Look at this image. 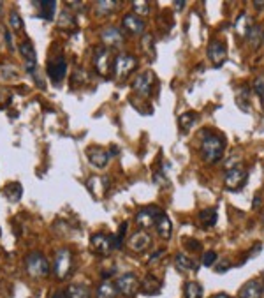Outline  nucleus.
I'll use <instances>...</instances> for the list:
<instances>
[{"mask_svg":"<svg viewBox=\"0 0 264 298\" xmlns=\"http://www.w3.org/2000/svg\"><path fill=\"white\" fill-rule=\"evenodd\" d=\"M117 296H118L117 284L111 283V281H102L99 284L97 291H95V298H117Z\"/></svg>","mask_w":264,"mask_h":298,"instance_id":"nucleus-22","label":"nucleus"},{"mask_svg":"<svg viewBox=\"0 0 264 298\" xmlns=\"http://www.w3.org/2000/svg\"><path fill=\"white\" fill-rule=\"evenodd\" d=\"M197 217H199V222H201L203 228H213L218 219L217 208H203Z\"/></svg>","mask_w":264,"mask_h":298,"instance_id":"nucleus-23","label":"nucleus"},{"mask_svg":"<svg viewBox=\"0 0 264 298\" xmlns=\"http://www.w3.org/2000/svg\"><path fill=\"white\" fill-rule=\"evenodd\" d=\"M90 245L95 254L99 256H109L113 251V235H104V233H94L90 238Z\"/></svg>","mask_w":264,"mask_h":298,"instance_id":"nucleus-9","label":"nucleus"},{"mask_svg":"<svg viewBox=\"0 0 264 298\" xmlns=\"http://www.w3.org/2000/svg\"><path fill=\"white\" fill-rule=\"evenodd\" d=\"M153 81H155V74L151 73V71H145V73L139 74V76L136 78V81L132 83V90H134L139 97H146V95H150L151 92Z\"/></svg>","mask_w":264,"mask_h":298,"instance_id":"nucleus-10","label":"nucleus"},{"mask_svg":"<svg viewBox=\"0 0 264 298\" xmlns=\"http://www.w3.org/2000/svg\"><path fill=\"white\" fill-rule=\"evenodd\" d=\"M176 265H178V268L183 270V272H195V270H197V263H195L194 260H190V258L183 252L176 254Z\"/></svg>","mask_w":264,"mask_h":298,"instance_id":"nucleus-29","label":"nucleus"},{"mask_svg":"<svg viewBox=\"0 0 264 298\" xmlns=\"http://www.w3.org/2000/svg\"><path fill=\"white\" fill-rule=\"evenodd\" d=\"M261 203H262V196H261V194H255V198H254V203H252V206H254V208L257 210L259 206H261Z\"/></svg>","mask_w":264,"mask_h":298,"instance_id":"nucleus-43","label":"nucleus"},{"mask_svg":"<svg viewBox=\"0 0 264 298\" xmlns=\"http://www.w3.org/2000/svg\"><path fill=\"white\" fill-rule=\"evenodd\" d=\"M73 270V252L69 249H58L53 260V273L58 281L67 279Z\"/></svg>","mask_w":264,"mask_h":298,"instance_id":"nucleus-4","label":"nucleus"},{"mask_svg":"<svg viewBox=\"0 0 264 298\" xmlns=\"http://www.w3.org/2000/svg\"><path fill=\"white\" fill-rule=\"evenodd\" d=\"M264 296V281L252 279L239 289V298H262Z\"/></svg>","mask_w":264,"mask_h":298,"instance_id":"nucleus-14","label":"nucleus"},{"mask_svg":"<svg viewBox=\"0 0 264 298\" xmlns=\"http://www.w3.org/2000/svg\"><path fill=\"white\" fill-rule=\"evenodd\" d=\"M208 58H210L215 67H222L227 58V46L224 42L217 41V39L211 41L208 45Z\"/></svg>","mask_w":264,"mask_h":298,"instance_id":"nucleus-11","label":"nucleus"},{"mask_svg":"<svg viewBox=\"0 0 264 298\" xmlns=\"http://www.w3.org/2000/svg\"><path fill=\"white\" fill-rule=\"evenodd\" d=\"M4 34H6V42H7V46H9V48H13V41H11V34H9V32H4Z\"/></svg>","mask_w":264,"mask_h":298,"instance_id":"nucleus-46","label":"nucleus"},{"mask_svg":"<svg viewBox=\"0 0 264 298\" xmlns=\"http://www.w3.org/2000/svg\"><path fill=\"white\" fill-rule=\"evenodd\" d=\"M262 228H264V216H262Z\"/></svg>","mask_w":264,"mask_h":298,"instance_id":"nucleus-51","label":"nucleus"},{"mask_svg":"<svg viewBox=\"0 0 264 298\" xmlns=\"http://www.w3.org/2000/svg\"><path fill=\"white\" fill-rule=\"evenodd\" d=\"M185 298H203V288L201 284L189 281L185 284Z\"/></svg>","mask_w":264,"mask_h":298,"instance_id":"nucleus-34","label":"nucleus"},{"mask_svg":"<svg viewBox=\"0 0 264 298\" xmlns=\"http://www.w3.org/2000/svg\"><path fill=\"white\" fill-rule=\"evenodd\" d=\"M262 42H264V32H262Z\"/></svg>","mask_w":264,"mask_h":298,"instance_id":"nucleus-52","label":"nucleus"},{"mask_svg":"<svg viewBox=\"0 0 264 298\" xmlns=\"http://www.w3.org/2000/svg\"><path fill=\"white\" fill-rule=\"evenodd\" d=\"M118 2H111V0H101V2L95 4V13L99 16H106V14H111L115 9H117Z\"/></svg>","mask_w":264,"mask_h":298,"instance_id":"nucleus-32","label":"nucleus"},{"mask_svg":"<svg viewBox=\"0 0 264 298\" xmlns=\"http://www.w3.org/2000/svg\"><path fill=\"white\" fill-rule=\"evenodd\" d=\"M150 245H151V237L148 235L146 231H143V229L136 231L134 235L129 238V249L134 252H145Z\"/></svg>","mask_w":264,"mask_h":298,"instance_id":"nucleus-15","label":"nucleus"},{"mask_svg":"<svg viewBox=\"0 0 264 298\" xmlns=\"http://www.w3.org/2000/svg\"><path fill=\"white\" fill-rule=\"evenodd\" d=\"M19 53H21L23 60H25V69L27 73L34 74L35 69H37V55H35L34 45L30 41H23L19 45Z\"/></svg>","mask_w":264,"mask_h":298,"instance_id":"nucleus-12","label":"nucleus"},{"mask_svg":"<svg viewBox=\"0 0 264 298\" xmlns=\"http://www.w3.org/2000/svg\"><path fill=\"white\" fill-rule=\"evenodd\" d=\"M86 187L90 189V193L94 194V196H104L107 187H109V182H107V178L92 177L90 180L86 182Z\"/></svg>","mask_w":264,"mask_h":298,"instance_id":"nucleus-21","label":"nucleus"},{"mask_svg":"<svg viewBox=\"0 0 264 298\" xmlns=\"http://www.w3.org/2000/svg\"><path fill=\"white\" fill-rule=\"evenodd\" d=\"M217 252L215 251H206L205 256H203V265L205 267H213L215 263H217Z\"/></svg>","mask_w":264,"mask_h":298,"instance_id":"nucleus-40","label":"nucleus"},{"mask_svg":"<svg viewBox=\"0 0 264 298\" xmlns=\"http://www.w3.org/2000/svg\"><path fill=\"white\" fill-rule=\"evenodd\" d=\"M195 122H197V113H194V111H187V113L180 115V118H178L180 129H182L183 133H189L192 127H194Z\"/></svg>","mask_w":264,"mask_h":298,"instance_id":"nucleus-28","label":"nucleus"},{"mask_svg":"<svg viewBox=\"0 0 264 298\" xmlns=\"http://www.w3.org/2000/svg\"><path fill=\"white\" fill-rule=\"evenodd\" d=\"M86 157L94 168H106L107 161H109V154L104 148H101V146H88Z\"/></svg>","mask_w":264,"mask_h":298,"instance_id":"nucleus-16","label":"nucleus"},{"mask_svg":"<svg viewBox=\"0 0 264 298\" xmlns=\"http://www.w3.org/2000/svg\"><path fill=\"white\" fill-rule=\"evenodd\" d=\"M254 6L257 7V9H264V2H254Z\"/></svg>","mask_w":264,"mask_h":298,"instance_id":"nucleus-50","label":"nucleus"},{"mask_svg":"<svg viewBox=\"0 0 264 298\" xmlns=\"http://www.w3.org/2000/svg\"><path fill=\"white\" fill-rule=\"evenodd\" d=\"M247 180H249V172L243 166H234L227 169L224 177V187L227 190H239L247 185Z\"/></svg>","mask_w":264,"mask_h":298,"instance_id":"nucleus-5","label":"nucleus"},{"mask_svg":"<svg viewBox=\"0 0 264 298\" xmlns=\"http://www.w3.org/2000/svg\"><path fill=\"white\" fill-rule=\"evenodd\" d=\"M250 25H249V18H247L245 13H241L236 18V23H234V30L239 37H247V32H249Z\"/></svg>","mask_w":264,"mask_h":298,"instance_id":"nucleus-31","label":"nucleus"},{"mask_svg":"<svg viewBox=\"0 0 264 298\" xmlns=\"http://www.w3.org/2000/svg\"><path fill=\"white\" fill-rule=\"evenodd\" d=\"M57 25H58V29H62V30H73V29H76L74 14L71 13L69 9H63L62 13H60V16H58Z\"/></svg>","mask_w":264,"mask_h":298,"instance_id":"nucleus-26","label":"nucleus"},{"mask_svg":"<svg viewBox=\"0 0 264 298\" xmlns=\"http://www.w3.org/2000/svg\"><path fill=\"white\" fill-rule=\"evenodd\" d=\"M174 7H176V9H182V7H185V2L178 0V2H174Z\"/></svg>","mask_w":264,"mask_h":298,"instance_id":"nucleus-47","label":"nucleus"},{"mask_svg":"<svg viewBox=\"0 0 264 298\" xmlns=\"http://www.w3.org/2000/svg\"><path fill=\"white\" fill-rule=\"evenodd\" d=\"M139 288H141V291L145 293V295H157V293L161 291V288H162V283L155 275L148 273L145 279L139 283Z\"/></svg>","mask_w":264,"mask_h":298,"instance_id":"nucleus-19","label":"nucleus"},{"mask_svg":"<svg viewBox=\"0 0 264 298\" xmlns=\"http://www.w3.org/2000/svg\"><path fill=\"white\" fill-rule=\"evenodd\" d=\"M153 184H157L159 187H167V185H169V182L166 180V173L161 172V169H159V172H155L153 173Z\"/></svg>","mask_w":264,"mask_h":298,"instance_id":"nucleus-41","label":"nucleus"},{"mask_svg":"<svg viewBox=\"0 0 264 298\" xmlns=\"http://www.w3.org/2000/svg\"><path fill=\"white\" fill-rule=\"evenodd\" d=\"M122 25L127 32H130V34H134V35H141L143 32H145V27H146L145 22H143V19L139 18V16H136V14H125L123 16Z\"/></svg>","mask_w":264,"mask_h":298,"instance_id":"nucleus-17","label":"nucleus"},{"mask_svg":"<svg viewBox=\"0 0 264 298\" xmlns=\"http://www.w3.org/2000/svg\"><path fill=\"white\" fill-rule=\"evenodd\" d=\"M117 289L120 295H123L125 298H134L139 291V279L134 275V273H123L117 279Z\"/></svg>","mask_w":264,"mask_h":298,"instance_id":"nucleus-7","label":"nucleus"},{"mask_svg":"<svg viewBox=\"0 0 264 298\" xmlns=\"http://www.w3.org/2000/svg\"><path fill=\"white\" fill-rule=\"evenodd\" d=\"M39 7H41V16L44 19H53L57 14V2L53 0H42L39 2Z\"/></svg>","mask_w":264,"mask_h":298,"instance_id":"nucleus-30","label":"nucleus"},{"mask_svg":"<svg viewBox=\"0 0 264 298\" xmlns=\"http://www.w3.org/2000/svg\"><path fill=\"white\" fill-rule=\"evenodd\" d=\"M109 150H111V152H109V157H111V156H117V154H118V146H111Z\"/></svg>","mask_w":264,"mask_h":298,"instance_id":"nucleus-48","label":"nucleus"},{"mask_svg":"<svg viewBox=\"0 0 264 298\" xmlns=\"http://www.w3.org/2000/svg\"><path fill=\"white\" fill-rule=\"evenodd\" d=\"M164 252H166V249H159V251H157V252H155V254H153V256H151V258H150V265H151V263H153V261H157V260H159V258H161Z\"/></svg>","mask_w":264,"mask_h":298,"instance_id":"nucleus-44","label":"nucleus"},{"mask_svg":"<svg viewBox=\"0 0 264 298\" xmlns=\"http://www.w3.org/2000/svg\"><path fill=\"white\" fill-rule=\"evenodd\" d=\"M138 67V60L129 53H122L115 57V66H113V76L117 79H125L129 78Z\"/></svg>","mask_w":264,"mask_h":298,"instance_id":"nucleus-6","label":"nucleus"},{"mask_svg":"<svg viewBox=\"0 0 264 298\" xmlns=\"http://www.w3.org/2000/svg\"><path fill=\"white\" fill-rule=\"evenodd\" d=\"M254 92L259 95V99H261V102L264 106V74L254 79Z\"/></svg>","mask_w":264,"mask_h":298,"instance_id":"nucleus-38","label":"nucleus"},{"mask_svg":"<svg viewBox=\"0 0 264 298\" xmlns=\"http://www.w3.org/2000/svg\"><path fill=\"white\" fill-rule=\"evenodd\" d=\"M4 194H6V198L9 201H13V203H18V201L21 200V194H23L21 184H18V182H13V184L6 185V189H4Z\"/></svg>","mask_w":264,"mask_h":298,"instance_id":"nucleus-27","label":"nucleus"},{"mask_svg":"<svg viewBox=\"0 0 264 298\" xmlns=\"http://www.w3.org/2000/svg\"><path fill=\"white\" fill-rule=\"evenodd\" d=\"M185 247L189 249V251H197V249H201V244H199L197 240H190L189 238V240L185 242Z\"/></svg>","mask_w":264,"mask_h":298,"instance_id":"nucleus-42","label":"nucleus"},{"mask_svg":"<svg viewBox=\"0 0 264 298\" xmlns=\"http://www.w3.org/2000/svg\"><path fill=\"white\" fill-rule=\"evenodd\" d=\"M51 298H67L65 291H55L53 295H51Z\"/></svg>","mask_w":264,"mask_h":298,"instance_id":"nucleus-45","label":"nucleus"},{"mask_svg":"<svg viewBox=\"0 0 264 298\" xmlns=\"http://www.w3.org/2000/svg\"><path fill=\"white\" fill-rule=\"evenodd\" d=\"M213 298H233V296L226 295V293H217V295H213Z\"/></svg>","mask_w":264,"mask_h":298,"instance_id":"nucleus-49","label":"nucleus"},{"mask_svg":"<svg viewBox=\"0 0 264 298\" xmlns=\"http://www.w3.org/2000/svg\"><path fill=\"white\" fill-rule=\"evenodd\" d=\"M262 29L261 25H250L249 32H247V41H249V45L254 48V50H257L259 46H261V41H262Z\"/></svg>","mask_w":264,"mask_h":298,"instance_id":"nucleus-25","label":"nucleus"},{"mask_svg":"<svg viewBox=\"0 0 264 298\" xmlns=\"http://www.w3.org/2000/svg\"><path fill=\"white\" fill-rule=\"evenodd\" d=\"M25 268L32 279H42V277L50 275V263L39 251H34L27 256Z\"/></svg>","mask_w":264,"mask_h":298,"instance_id":"nucleus-2","label":"nucleus"},{"mask_svg":"<svg viewBox=\"0 0 264 298\" xmlns=\"http://www.w3.org/2000/svg\"><path fill=\"white\" fill-rule=\"evenodd\" d=\"M113 66L115 58L109 48H97L94 55V67L102 78H111L113 76Z\"/></svg>","mask_w":264,"mask_h":298,"instance_id":"nucleus-3","label":"nucleus"},{"mask_svg":"<svg viewBox=\"0 0 264 298\" xmlns=\"http://www.w3.org/2000/svg\"><path fill=\"white\" fill-rule=\"evenodd\" d=\"M226 150V141L222 136L213 134L210 131H203V141H201V157L208 164H215L224 157Z\"/></svg>","mask_w":264,"mask_h":298,"instance_id":"nucleus-1","label":"nucleus"},{"mask_svg":"<svg viewBox=\"0 0 264 298\" xmlns=\"http://www.w3.org/2000/svg\"><path fill=\"white\" fill-rule=\"evenodd\" d=\"M236 102L243 111L250 110V90L247 87H241V90L238 92V97H236Z\"/></svg>","mask_w":264,"mask_h":298,"instance_id":"nucleus-33","label":"nucleus"},{"mask_svg":"<svg viewBox=\"0 0 264 298\" xmlns=\"http://www.w3.org/2000/svg\"><path fill=\"white\" fill-rule=\"evenodd\" d=\"M65 74H67V62L62 55H58L53 62L48 63V76L51 78V81H55V83L62 81V79L65 78Z\"/></svg>","mask_w":264,"mask_h":298,"instance_id":"nucleus-13","label":"nucleus"},{"mask_svg":"<svg viewBox=\"0 0 264 298\" xmlns=\"http://www.w3.org/2000/svg\"><path fill=\"white\" fill-rule=\"evenodd\" d=\"M162 214L164 210L159 208V206H145V208H141L136 214V224L141 229H148L151 226H155V222H157V219Z\"/></svg>","mask_w":264,"mask_h":298,"instance_id":"nucleus-8","label":"nucleus"},{"mask_svg":"<svg viewBox=\"0 0 264 298\" xmlns=\"http://www.w3.org/2000/svg\"><path fill=\"white\" fill-rule=\"evenodd\" d=\"M101 37L107 46H118L123 42V34L118 27H107V29H104Z\"/></svg>","mask_w":264,"mask_h":298,"instance_id":"nucleus-18","label":"nucleus"},{"mask_svg":"<svg viewBox=\"0 0 264 298\" xmlns=\"http://www.w3.org/2000/svg\"><path fill=\"white\" fill-rule=\"evenodd\" d=\"M132 7H134L136 11V16H146L150 14V4L146 2V0H136V2H132Z\"/></svg>","mask_w":264,"mask_h":298,"instance_id":"nucleus-36","label":"nucleus"},{"mask_svg":"<svg viewBox=\"0 0 264 298\" xmlns=\"http://www.w3.org/2000/svg\"><path fill=\"white\" fill-rule=\"evenodd\" d=\"M127 229H129V224H127V222H122V224H120V228H118V233H117V235H113V247L115 249H122L123 240H125Z\"/></svg>","mask_w":264,"mask_h":298,"instance_id":"nucleus-35","label":"nucleus"},{"mask_svg":"<svg viewBox=\"0 0 264 298\" xmlns=\"http://www.w3.org/2000/svg\"><path fill=\"white\" fill-rule=\"evenodd\" d=\"M9 23H11V27H13V30H14V32L23 30V19H21V16H19L18 11H11V14H9Z\"/></svg>","mask_w":264,"mask_h":298,"instance_id":"nucleus-37","label":"nucleus"},{"mask_svg":"<svg viewBox=\"0 0 264 298\" xmlns=\"http://www.w3.org/2000/svg\"><path fill=\"white\" fill-rule=\"evenodd\" d=\"M155 229H157L159 237H162L164 240L171 238V235H173V221L169 219L167 214H162V216L159 217L157 222H155Z\"/></svg>","mask_w":264,"mask_h":298,"instance_id":"nucleus-20","label":"nucleus"},{"mask_svg":"<svg viewBox=\"0 0 264 298\" xmlns=\"http://www.w3.org/2000/svg\"><path fill=\"white\" fill-rule=\"evenodd\" d=\"M65 295L67 298H92V291L85 284H71Z\"/></svg>","mask_w":264,"mask_h":298,"instance_id":"nucleus-24","label":"nucleus"},{"mask_svg":"<svg viewBox=\"0 0 264 298\" xmlns=\"http://www.w3.org/2000/svg\"><path fill=\"white\" fill-rule=\"evenodd\" d=\"M141 42H143V48H145V51L148 55H150L151 58L155 57V45H153V37H151L150 34H146L145 37L141 39Z\"/></svg>","mask_w":264,"mask_h":298,"instance_id":"nucleus-39","label":"nucleus"}]
</instances>
